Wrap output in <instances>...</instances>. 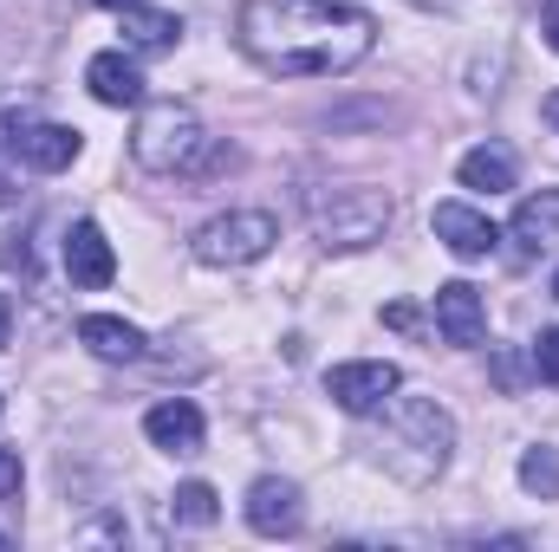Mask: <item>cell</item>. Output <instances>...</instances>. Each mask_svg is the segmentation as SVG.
<instances>
[{
    "instance_id": "30bf717a",
    "label": "cell",
    "mask_w": 559,
    "mask_h": 552,
    "mask_svg": "<svg viewBox=\"0 0 559 552\" xmlns=\"http://www.w3.org/2000/svg\"><path fill=\"white\" fill-rule=\"evenodd\" d=\"M79 149H85V137H79L72 124H20V137H13V156H20L26 169H39V176L72 169Z\"/></svg>"
},
{
    "instance_id": "4316f807",
    "label": "cell",
    "mask_w": 559,
    "mask_h": 552,
    "mask_svg": "<svg viewBox=\"0 0 559 552\" xmlns=\"http://www.w3.org/2000/svg\"><path fill=\"white\" fill-rule=\"evenodd\" d=\"M0 547H7V533H0Z\"/></svg>"
},
{
    "instance_id": "8992f818",
    "label": "cell",
    "mask_w": 559,
    "mask_h": 552,
    "mask_svg": "<svg viewBox=\"0 0 559 552\" xmlns=\"http://www.w3.org/2000/svg\"><path fill=\"white\" fill-rule=\"evenodd\" d=\"M325 391H332V404H338L345 416H371V410H384V404L404 391V371H397V364H384V358L332 364V371H325Z\"/></svg>"
},
{
    "instance_id": "d4e9b609",
    "label": "cell",
    "mask_w": 559,
    "mask_h": 552,
    "mask_svg": "<svg viewBox=\"0 0 559 552\" xmlns=\"http://www.w3.org/2000/svg\"><path fill=\"white\" fill-rule=\"evenodd\" d=\"M547 118H554V124H559V92H554V98H547Z\"/></svg>"
},
{
    "instance_id": "2e32d148",
    "label": "cell",
    "mask_w": 559,
    "mask_h": 552,
    "mask_svg": "<svg viewBox=\"0 0 559 552\" xmlns=\"http://www.w3.org/2000/svg\"><path fill=\"white\" fill-rule=\"evenodd\" d=\"M79 338H85L98 358H111V364L143 358V332L131 325V319H111V312H85V319H79Z\"/></svg>"
},
{
    "instance_id": "6da1fadb",
    "label": "cell",
    "mask_w": 559,
    "mask_h": 552,
    "mask_svg": "<svg viewBox=\"0 0 559 552\" xmlns=\"http://www.w3.org/2000/svg\"><path fill=\"white\" fill-rule=\"evenodd\" d=\"M235 39L274 79H338L371 59L378 20L358 0H241Z\"/></svg>"
},
{
    "instance_id": "44dd1931",
    "label": "cell",
    "mask_w": 559,
    "mask_h": 552,
    "mask_svg": "<svg viewBox=\"0 0 559 552\" xmlns=\"http://www.w3.org/2000/svg\"><path fill=\"white\" fill-rule=\"evenodd\" d=\"M13 494H20V455L0 448V501H13Z\"/></svg>"
},
{
    "instance_id": "3957f363",
    "label": "cell",
    "mask_w": 559,
    "mask_h": 552,
    "mask_svg": "<svg viewBox=\"0 0 559 552\" xmlns=\"http://www.w3.org/2000/svg\"><path fill=\"white\" fill-rule=\"evenodd\" d=\"M306 221H312V241H319V248L358 254V248H378V241H384V228H391V195H384V189H365V182L312 189V195H306Z\"/></svg>"
},
{
    "instance_id": "ac0fdd59",
    "label": "cell",
    "mask_w": 559,
    "mask_h": 552,
    "mask_svg": "<svg viewBox=\"0 0 559 552\" xmlns=\"http://www.w3.org/2000/svg\"><path fill=\"white\" fill-rule=\"evenodd\" d=\"M169 520H176V527H215V520H222V494H215L209 481H182L176 501H169Z\"/></svg>"
},
{
    "instance_id": "5b68a950",
    "label": "cell",
    "mask_w": 559,
    "mask_h": 552,
    "mask_svg": "<svg viewBox=\"0 0 559 552\" xmlns=\"http://www.w3.org/2000/svg\"><path fill=\"white\" fill-rule=\"evenodd\" d=\"M280 241V221L267 208H228V215H215V221H202L195 228V261L202 267H254V261H267Z\"/></svg>"
},
{
    "instance_id": "4fadbf2b",
    "label": "cell",
    "mask_w": 559,
    "mask_h": 552,
    "mask_svg": "<svg viewBox=\"0 0 559 552\" xmlns=\"http://www.w3.org/2000/svg\"><path fill=\"white\" fill-rule=\"evenodd\" d=\"M85 85H92V98L98 105H143V72L131 52H92L85 59Z\"/></svg>"
},
{
    "instance_id": "52a82bcc",
    "label": "cell",
    "mask_w": 559,
    "mask_h": 552,
    "mask_svg": "<svg viewBox=\"0 0 559 552\" xmlns=\"http://www.w3.org/2000/svg\"><path fill=\"white\" fill-rule=\"evenodd\" d=\"M248 527H254L261 540H293V533L306 527V494H299V481L261 475V481L248 488Z\"/></svg>"
},
{
    "instance_id": "7a4b0ae2",
    "label": "cell",
    "mask_w": 559,
    "mask_h": 552,
    "mask_svg": "<svg viewBox=\"0 0 559 552\" xmlns=\"http://www.w3.org/2000/svg\"><path fill=\"white\" fill-rule=\"evenodd\" d=\"M384 475H397L404 488H429L449 468L455 448V416L442 410L436 397H391L384 404V435L371 442Z\"/></svg>"
},
{
    "instance_id": "cb8c5ba5",
    "label": "cell",
    "mask_w": 559,
    "mask_h": 552,
    "mask_svg": "<svg viewBox=\"0 0 559 552\" xmlns=\"http://www.w3.org/2000/svg\"><path fill=\"white\" fill-rule=\"evenodd\" d=\"M98 7H118V13H124V7H143V0H98Z\"/></svg>"
},
{
    "instance_id": "9c48e42d",
    "label": "cell",
    "mask_w": 559,
    "mask_h": 552,
    "mask_svg": "<svg viewBox=\"0 0 559 552\" xmlns=\"http://www.w3.org/2000/svg\"><path fill=\"white\" fill-rule=\"evenodd\" d=\"M66 274L85 292H98V286L118 279V254H111V241H105L98 221H72V235H66Z\"/></svg>"
},
{
    "instance_id": "9a60e30c",
    "label": "cell",
    "mask_w": 559,
    "mask_h": 552,
    "mask_svg": "<svg viewBox=\"0 0 559 552\" xmlns=\"http://www.w3.org/2000/svg\"><path fill=\"white\" fill-rule=\"evenodd\" d=\"M455 176H462V189L508 195V189L521 182V163H514V149H501V143H481V149H468V156L455 163Z\"/></svg>"
},
{
    "instance_id": "484cf974",
    "label": "cell",
    "mask_w": 559,
    "mask_h": 552,
    "mask_svg": "<svg viewBox=\"0 0 559 552\" xmlns=\"http://www.w3.org/2000/svg\"><path fill=\"white\" fill-rule=\"evenodd\" d=\"M554 299H559V274H554Z\"/></svg>"
},
{
    "instance_id": "ba28073f",
    "label": "cell",
    "mask_w": 559,
    "mask_h": 552,
    "mask_svg": "<svg viewBox=\"0 0 559 552\" xmlns=\"http://www.w3.org/2000/svg\"><path fill=\"white\" fill-rule=\"evenodd\" d=\"M429 228H436V241H442L455 261H488V254L501 248V228H495L481 208H468V202H436Z\"/></svg>"
},
{
    "instance_id": "277c9868",
    "label": "cell",
    "mask_w": 559,
    "mask_h": 552,
    "mask_svg": "<svg viewBox=\"0 0 559 552\" xmlns=\"http://www.w3.org/2000/svg\"><path fill=\"white\" fill-rule=\"evenodd\" d=\"M209 149V131L189 105H143L138 131H131V156L150 176H189Z\"/></svg>"
},
{
    "instance_id": "8fae6325",
    "label": "cell",
    "mask_w": 559,
    "mask_h": 552,
    "mask_svg": "<svg viewBox=\"0 0 559 552\" xmlns=\"http://www.w3.org/2000/svg\"><path fill=\"white\" fill-rule=\"evenodd\" d=\"M436 332H442L449 345H481V332H488V305H481V292H475L468 279L436 286Z\"/></svg>"
},
{
    "instance_id": "ffe728a7",
    "label": "cell",
    "mask_w": 559,
    "mask_h": 552,
    "mask_svg": "<svg viewBox=\"0 0 559 552\" xmlns=\"http://www.w3.org/2000/svg\"><path fill=\"white\" fill-rule=\"evenodd\" d=\"M534 371L559 384V325H540V338H534Z\"/></svg>"
},
{
    "instance_id": "7402d4cb",
    "label": "cell",
    "mask_w": 559,
    "mask_h": 552,
    "mask_svg": "<svg viewBox=\"0 0 559 552\" xmlns=\"http://www.w3.org/2000/svg\"><path fill=\"white\" fill-rule=\"evenodd\" d=\"M540 33H547V46L559 52V0H540Z\"/></svg>"
},
{
    "instance_id": "e0dca14e",
    "label": "cell",
    "mask_w": 559,
    "mask_h": 552,
    "mask_svg": "<svg viewBox=\"0 0 559 552\" xmlns=\"http://www.w3.org/2000/svg\"><path fill=\"white\" fill-rule=\"evenodd\" d=\"M182 39V20L163 13V7H124V46L131 52H176Z\"/></svg>"
},
{
    "instance_id": "7c38bea8",
    "label": "cell",
    "mask_w": 559,
    "mask_h": 552,
    "mask_svg": "<svg viewBox=\"0 0 559 552\" xmlns=\"http://www.w3.org/2000/svg\"><path fill=\"white\" fill-rule=\"evenodd\" d=\"M143 435H150L163 455H202L209 422H202V410H195L189 397H169V404H156V410L143 416Z\"/></svg>"
},
{
    "instance_id": "d6986e66",
    "label": "cell",
    "mask_w": 559,
    "mask_h": 552,
    "mask_svg": "<svg viewBox=\"0 0 559 552\" xmlns=\"http://www.w3.org/2000/svg\"><path fill=\"white\" fill-rule=\"evenodd\" d=\"M521 488L527 494H540V501H559V448H527L521 455Z\"/></svg>"
},
{
    "instance_id": "603a6c76",
    "label": "cell",
    "mask_w": 559,
    "mask_h": 552,
    "mask_svg": "<svg viewBox=\"0 0 559 552\" xmlns=\"http://www.w3.org/2000/svg\"><path fill=\"white\" fill-rule=\"evenodd\" d=\"M7 332H13V305L0 299V345H7Z\"/></svg>"
},
{
    "instance_id": "5bb4252c",
    "label": "cell",
    "mask_w": 559,
    "mask_h": 552,
    "mask_svg": "<svg viewBox=\"0 0 559 552\" xmlns=\"http://www.w3.org/2000/svg\"><path fill=\"white\" fill-rule=\"evenodd\" d=\"M514 248L527 254V261H540V254H559V189L547 195H527L521 208H514Z\"/></svg>"
}]
</instances>
